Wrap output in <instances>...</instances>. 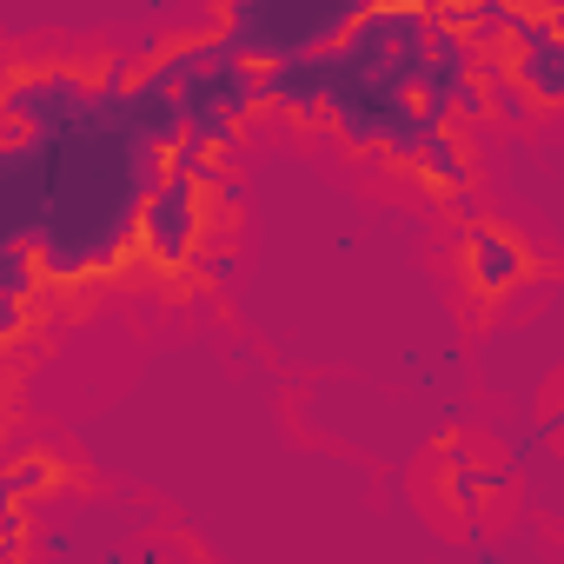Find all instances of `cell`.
Wrapping results in <instances>:
<instances>
[{
    "label": "cell",
    "instance_id": "obj_1",
    "mask_svg": "<svg viewBox=\"0 0 564 564\" xmlns=\"http://www.w3.org/2000/svg\"><path fill=\"white\" fill-rule=\"evenodd\" d=\"M465 259H471L478 293H505V286H518V279H524V252H518L505 232H491V226H471Z\"/></svg>",
    "mask_w": 564,
    "mask_h": 564
}]
</instances>
